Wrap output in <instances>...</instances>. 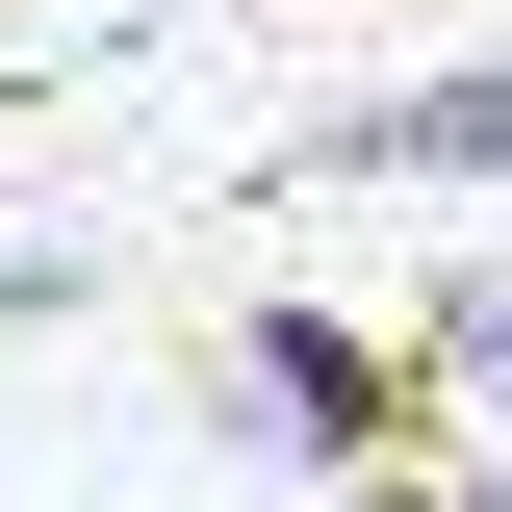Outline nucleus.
I'll return each mask as SVG.
<instances>
[{
    "instance_id": "obj_1",
    "label": "nucleus",
    "mask_w": 512,
    "mask_h": 512,
    "mask_svg": "<svg viewBox=\"0 0 512 512\" xmlns=\"http://www.w3.org/2000/svg\"><path fill=\"white\" fill-rule=\"evenodd\" d=\"M231 384L282 410V461H308V487H384V512H436V487H461L436 359H410V333H359V308H256V333H231Z\"/></svg>"
},
{
    "instance_id": "obj_2",
    "label": "nucleus",
    "mask_w": 512,
    "mask_h": 512,
    "mask_svg": "<svg viewBox=\"0 0 512 512\" xmlns=\"http://www.w3.org/2000/svg\"><path fill=\"white\" fill-rule=\"evenodd\" d=\"M256 180H512V52H436V77H384V103L282 128Z\"/></svg>"
},
{
    "instance_id": "obj_3",
    "label": "nucleus",
    "mask_w": 512,
    "mask_h": 512,
    "mask_svg": "<svg viewBox=\"0 0 512 512\" xmlns=\"http://www.w3.org/2000/svg\"><path fill=\"white\" fill-rule=\"evenodd\" d=\"M410 359H436V410H512V256H461L436 308H410Z\"/></svg>"
},
{
    "instance_id": "obj_4",
    "label": "nucleus",
    "mask_w": 512,
    "mask_h": 512,
    "mask_svg": "<svg viewBox=\"0 0 512 512\" xmlns=\"http://www.w3.org/2000/svg\"><path fill=\"white\" fill-rule=\"evenodd\" d=\"M436 512H512V487H487V461H461V487H436Z\"/></svg>"
},
{
    "instance_id": "obj_5",
    "label": "nucleus",
    "mask_w": 512,
    "mask_h": 512,
    "mask_svg": "<svg viewBox=\"0 0 512 512\" xmlns=\"http://www.w3.org/2000/svg\"><path fill=\"white\" fill-rule=\"evenodd\" d=\"M128 26H180V0H128Z\"/></svg>"
}]
</instances>
